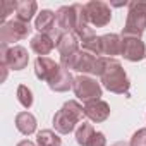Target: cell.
Returning <instances> with one entry per match:
<instances>
[{"label":"cell","mask_w":146,"mask_h":146,"mask_svg":"<svg viewBox=\"0 0 146 146\" xmlns=\"http://www.w3.org/2000/svg\"><path fill=\"white\" fill-rule=\"evenodd\" d=\"M105 57H96L86 50H79L72 57L60 60V65L67 70H76V72H83V74H93L102 78L103 70H105Z\"/></svg>","instance_id":"cell-1"},{"label":"cell","mask_w":146,"mask_h":146,"mask_svg":"<svg viewBox=\"0 0 146 146\" xmlns=\"http://www.w3.org/2000/svg\"><path fill=\"white\" fill-rule=\"evenodd\" d=\"M84 115V107L76 102V100H69L62 105V108L53 115V129L58 134H70L76 129V125L83 120Z\"/></svg>","instance_id":"cell-2"},{"label":"cell","mask_w":146,"mask_h":146,"mask_svg":"<svg viewBox=\"0 0 146 146\" xmlns=\"http://www.w3.org/2000/svg\"><path fill=\"white\" fill-rule=\"evenodd\" d=\"M100 79H102L103 88L108 90L110 93H117V95H127L129 93L131 81L125 74L122 64L115 58H107L105 60V70H103Z\"/></svg>","instance_id":"cell-3"},{"label":"cell","mask_w":146,"mask_h":146,"mask_svg":"<svg viewBox=\"0 0 146 146\" xmlns=\"http://www.w3.org/2000/svg\"><path fill=\"white\" fill-rule=\"evenodd\" d=\"M144 31H146V2H131L122 36L141 38Z\"/></svg>","instance_id":"cell-4"},{"label":"cell","mask_w":146,"mask_h":146,"mask_svg":"<svg viewBox=\"0 0 146 146\" xmlns=\"http://www.w3.org/2000/svg\"><path fill=\"white\" fill-rule=\"evenodd\" d=\"M72 91L78 96V100H81L84 105L90 103V102H96V100H102V84L90 78V76H76L74 78V84H72Z\"/></svg>","instance_id":"cell-5"},{"label":"cell","mask_w":146,"mask_h":146,"mask_svg":"<svg viewBox=\"0 0 146 146\" xmlns=\"http://www.w3.org/2000/svg\"><path fill=\"white\" fill-rule=\"evenodd\" d=\"M0 62L7 64L11 70H23L28 67L29 55L28 50L21 45H14L11 48L7 45H0Z\"/></svg>","instance_id":"cell-6"},{"label":"cell","mask_w":146,"mask_h":146,"mask_svg":"<svg viewBox=\"0 0 146 146\" xmlns=\"http://www.w3.org/2000/svg\"><path fill=\"white\" fill-rule=\"evenodd\" d=\"M29 33H31V26L28 23H21L17 19L5 21L0 24V41H2V45L21 41V40L28 38Z\"/></svg>","instance_id":"cell-7"},{"label":"cell","mask_w":146,"mask_h":146,"mask_svg":"<svg viewBox=\"0 0 146 146\" xmlns=\"http://www.w3.org/2000/svg\"><path fill=\"white\" fill-rule=\"evenodd\" d=\"M84 9H86V16H88L90 24L95 28H105L112 21V9L107 2L91 0V2L84 4Z\"/></svg>","instance_id":"cell-8"},{"label":"cell","mask_w":146,"mask_h":146,"mask_svg":"<svg viewBox=\"0 0 146 146\" xmlns=\"http://www.w3.org/2000/svg\"><path fill=\"white\" fill-rule=\"evenodd\" d=\"M122 38V52L120 55L129 62H141L146 58V45L141 38L136 36H120Z\"/></svg>","instance_id":"cell-9"},{"label":"cell","mask_w":146,"mask_h":146,"mask_svg":"<svg viewBox=\"0 0 146 146\" xmlns=\"http://www.w3.org/2000/svg\"><path fill=\"white\" fill-rule=\"evenodd\" d=\"M60 70H62V65L52 60L50 57H38L35 60V76L40 81H45L50 84L58 76Z\"/></svg>","instance_id":"cell-10"},{"label":"cell","mask_w":146,"mask_h":146,"mask_svg":"<svg viewBox=\"0 0 146 146\" xmlns=\"http://www.w3.org/2000/svg\"><path fill=\"white\" fill-rule=\"evenodd\" d=\"M79 38L74 33H60V36L57 38V50L60 53V60L72 57L76 52H79Z\"/></svg>","instance_id":"cell-11"},{"label":"cell","mask_w":146,"mask_h":146,"mask_svg":"<svg viewBox=\"0 0 146 146\" xmlns=\"http://www.w3.org/2000/svg\"><path fill=\"white\" fill-rule=\"evenodd\" d=\"M57 28L62 33H74L76 29V11L74 5H62L57 12Z\"/></svg>","instance_id":"cell-12"},{"label":"cell","mask_w":146,"mask_h":146,"mask_svg":"<svg viewBox=\"0 0 146 146\" xmlns=\"http://www.w3.org/2000/svg\"><path fill=\"white\" fill-rule=\"evenodd\" d=\"M84 115L95 122V124H100V122H105L108 117H110V105L103 100H96V102H90L84 105Z\"/></svg>","instance_id":"cell-13"},{"label":"cell","mask_w":146,"mask_h":146,"mask_svg":"<svg viewBox=\"0 0 146 146\" xmlns=\"http://www.w3.org/2000/svg\"><path fill=\"white\" fill-rule=\"evenodd\" d=\"M55 24H57V17H55V12L48 11V9H43L41 12H38L36 19H35V28L41 33V35H52L55 33ZM57 35V33H55ZM60 36V35H57ZM55 38V36H53ZM57 40V38H55Z\"/></svg>","instance_id":"cell-14"},{"label":"cell","mask_w":146,"mask_h":146,"mask_svg":"<svg viewBox=\"0 0 146 146\" xmlns=\"http://www.w3.org/2000/svg\"><path fill=\"white\" fill-rule=\"evenodd\" d=\"M31 50L38 55V57H46L55 46H57V40L52 35H41L38 33L36 36L31 38Z\"/></svg>","instance_id":"cell-15"},{"label":"cell","mask_w":146,"mask_h":146,"mask_svg":"<svg viewBox=\"0 0 146 146\" xmlns=\"http://www.w3.org/2000/svg\"><path fill=\"white\" fill-rule=\"evenodd\" d=\"M122 52V38L115 33H108L102 36V57L115 58Z\"/></svg>","instance_id":"cell-16"},{"label":"cell","mask_w":146,"mask_h":146,"mask_svg":"<svg viewBox=\"0 0 146 146\" xmlns=\"http://www.w3.org/2000/svg\"><path fill=\"white\" fill-rule=\"evenodd\" d=\"M36 127H38V122H36V117L31 112H19L16 115V129L21 134L31 136V134L36 132Z\"/></svg>","instance_id":"cell-17"},{"label":"cell","mask_w":146,"mask_h":146,"mask_svg":"<svg viewBox=\"0 0 146 146\" xmlns=\"http://www.w3.org/2000/svg\"><path fill=\"white\" fill-rule=\"evenodd\" d=\"M72 84H74V78H72L70 70L62 67V70L58 72V76L48 84V88L52 91H55V93H65V91L72 90Z\"/></svg>","instance_id":"cell-18"},{"label":"cell","mask_w":146,"mask_h":146,"mask_svg":"<svg viewBox=\"0 0 146 146\" xmlns=\"http://www.w3.org/2000/svg\"><path fill=\"white\" fill-rule=\"evenodd\" d=\"M38 11V4L35 0H21L16 4V19L21 23H28L33 19V16Z\"/></svg>","instance_id":"cell-19"},{"label":"cell","mask_w":146,"mask_h":146,"mask_svg":"<svg viewBox=\"0 0 146 146\" xmlns=\"http://www.w3.org/2000/svg\"><path fill=\"white\" fill-rule=\"evenodd\" d=\"M36 144L38 146H62V137L58 132L52 129H43L36 134Z\"/></svg>","instance_id":"cell-20"},{"label":"cell","mask_w":146,"mask_h":146,"mask_svg":"<svg viewBox=\"0 0 146 146\" xmlns=\"http://www.w3.org/2000/svg\"><path fill=\"white\" fill-rule=\"evenodd\" d=\"M95 127H93V124H90V122H83V124H79L78 125V129H76V143L79 144V146H86L88 143H90V139L95 136Z\"/></svg>","instance_id":"cell-21"},{"label":"cell","mask_w":146,"mask_h":146,"mask_svg":"<svg viewBox=\"0 0 146 146\" xmlns=\"http://www.w3.org/2000/svg\"><path fill=\"white\" fill-rule=\"evenodd\" d=\"M81 43H83V50H86V52H90L96 57H102V36L93 35L90 38L83 40Z\"/></svg>","instance_id":"cell-22"},{"label":"cell","mask_w":146,"mask_h":146,"mask_svg":"<svg viewBox=\"0 0 146 146\" xmlns=\"http://www.w3.org/2000/svg\"><path fill=\"white\" fill-rule=\"evenodd\" d=\"M17 102H19L24 108H31V107H33L35 96H33V91H31L26 84H19V86H17Z\"/></svg>","instance_id":"cell-23"},{"label":"cell","mask_w":146,"mask_h":146,"mask_svg":"<svg viewBox=\"0 0 146 146\" xmlns=\"http://www.w3.org/2000/svg\"><path fill=\"white\" fill-rule=\"evenodd\" d=\"M16 4L17 2H11V0H4V2H0V19H2V23H5L7 16L16 11Z\"/></svg>","instance_id":"cell-24"},{"label":"cell","mask_w":146,"mask_h":146,"mask_svg":"<svg viewBox=\"0 0 146 146\" xmlns=\"http://www.w3.org/2000/svg\"><path fill=\"white\" fill-rule=\"evenodd\" d=\"M129 144H131V146H146V127L137 129V131L132 134Z\"/></svg>","instance_id":"cell-25"},{"label":"cell","mask_w":146,"mask_h":146,"mask_svg":"<svg viewBox=\"0 0 146 146\" xmlns=\"http://www.w3.org/2000/svg\"><path fill=\"white\" fill-rule=\"evenodd\" d=\"M86 146H107V137H105V134L103 132H95V136L90 139V143L86 144Z\"/></svg>","instance_id":"cell-26"},{"label":"cell","mask_w":146,"mask_h":146,"mask_svg":"<svg viewBox=\"0 0 146 146\" xmlns=\"http://www.w3.org/2000/svg\"><path fill=\"white\" fill-rule=\"evenodd\" d=\"M16 146H36L33 141H29V139H23V141H19Z\"/></svg>","instance_id":"cell-27"},{"label":"cell","mask_w":146,"mask_h":146,"mask_svg":"<svg viewBox=\"0 0 146 146\" xmlns=\"http://www.w3.org/2000/svg\"><path fill=\"white\" fill-rule=\"evenodd\" d=\"M112 146H131L129 143H124V141H119V143H113Z\"/></svg>","instance_id":"cell-28"}]
</instances>
